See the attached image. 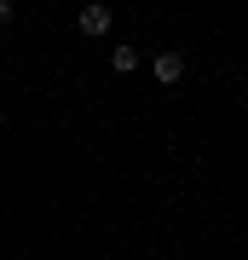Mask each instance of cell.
Instances as JSON below:
<instances>
[{
  "instance_id": "1",
  "label": "cell",
  "mask_w": 248,
  "mask_h": 260,
  "mask_svg": "<svg viewBox=\"0 0 248 260\" xmlns=\"http://www.w3.org/2000/svg\"><path fill=\"white\" fill-rule=\"evenodd\" d=\"M179 75H185V52H156V81L179 87Z\"/></svg>"
},
{
  "instance_id": "2",
  "label": "cell",
  "mask_w": 248,
  "mask_h": 260,
  "mask_svg": "<svg viewBox=\"0 0 248 260\" xmlns=\"http://www.w3.org/2000/svg\"><path fill=\"white\" fill-rule=\"evenodd\" d=\"M81 35H110V6H81Z\"/></svg>"
},
{
  "instance_id": "3",
  "label": "cell",
  "mask_w": 248,
  "mask_h": 260,
  "mask_svg": "<svg viewBox=\"0 0 248 260\" xmlns=\"http://www.w3.org/2000/svg\"><path fill=\"white\" fill-rule=\"evenodd\" d=\"M110 64H116L121 75H127V70H138V47H116V52H110Z\"/></svg>"
},
{
  "instance_id": "4",
  "label": "cell",
  "mask_w": 248,
  "mask_h": 260,
  "mask_svg": "<svg viewBox=\"0 0 248 260\" xmlns=\"http://www.w3.org/2000/svg\"><path fill=\"white\" fill-rule=\"evenodd\" d=\"M0 23H12V0H0Z\"/></svg>"
}]
</instances>
